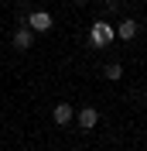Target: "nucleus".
I'll return each mask as SVG.
<instances>
[{
	"instance_id": "obj_5",
	"label": "nucleus",
	"mask_w": 147,
	"mask_h": 151,
	"mask_svg": "<svg viewBox=\"0 0 147 151\" xmlns=\"http://www.w3.org/2000/svg\"><path fill=\"white\" fill-rule=\"evenodd\" d=\"M31 45H34V35H31V28L14 31V48H31Z\"/></svg>"
},
{
	"instance_id": "obj_6",
	"label": "nucleus",
	"mask_w": 147,
	"mask_h": 151,
	"mask_svg": "<svg viewBox=\"0 0 147 151\" xmlns=\"http://www.w3.org/2000/svg\"><path fill=\"white\" fill-rule=\"evenodd\" d=\"M51 117H55V124H69L75 113H72V106H69V103H55V113H51Z\"/></svg>"
},
{
	"instance_id": "obj_4",
	"label": "nucleus",
	"mask_w": 147,
	"mask_h": 151,
	"mask_svg": "<svg viewBox=\"0 0 147 151\" xmlns=\"http://www.w3.org/2000/svg\"><path fill=\"white\" fill-rule=\"evenodd\" d=\"M116 38H123V41H133V38H137V21L127 17V21L116 28Z\"/></svg>"
},
{
	"instance_id": "obj_1",
	"label": "nucleus",
	"mask_w": 147,
	"mask_h": 151,
	"mask_svg": "<svg viewBox=\"0 0 147 151\" xmlns=\"http://www.w3.org/2000/svg\"><path fill=\"white\" fill-rule=\"evenodd\" d=\"M113 38H116V28H113L110 21H96V24L89 28V45L92 48H106Z\"/></svg>"
},
{
	"instance_id": "obj_3",
	"label": "nucleus",
	"mask_w": 147,
	"mask_h": 151,
	"mask_svg": "<svg viewBox=\"0 0 147 151\" xmlns=\"http://www.w3.org/2000/svg\"><path fill=\"white\" fill-rule=\"evenodd\" d=\"M79 124H82L86 131L96 127V124H99V110H96V106H82V110H79Z\"/></svg>"
},
{
	"instance_id": "obj_7",
	"label": "nucleus",
	"mask_w": 147,
	"mask_h": 151,
	"mask_svg": "<svg viewBox=\"0 0 147 151\" xmlns=\"http://www.w3.org/2000/svg\"><path fill=\"white\" fill-rule=\"evenodd\" d=\"M120 76H123V65H120V62H110V65H106V79H110V83H116Z\"/></svg>"
},
{
	"instance_id": "obj_2",
	"label": "nucleus",
	"mask_w": 147,
	"mask_h": 151,
	"mask_svg": "<svg viewBox=\"0 0 147 151\" xmlns=\"http://www.w3.org/2000/svg\"><path fill=\"white\" fill-rule=\"evenodd\" d=\"M28 28L31 31H48L51 28V14L48 10H31L28 14Z\"/></svg>"
},
{
	"instance_id": "obj_8",
	"label": "nucleus",
	"mask_w": 147,
	"mask_h": 151,
	"mask_svg": "<svg viewBox=\"0 0 147 151\" xmlns=\"http://www.w3.org/2000/svg\"><path fill=\"white\" fill-rule=\"evenodd\" d=\"M144 100H147V89H144Z\"/></svg>"
},
{
	"instance_id": "obj_9",
	"label": "nucleus",
	"mask_w": 147,
	"mask_h": 151,
	"mask_svg": "<svg viewBox=\"0 0 147 151\" xmlns=\"http://www.w3.org/2000/svg\"><path fill=\"white\" fill-rule=\"evenodd\" d=\"M72 4H79V0H72Z\"/></svg>"
}]
</instances>
